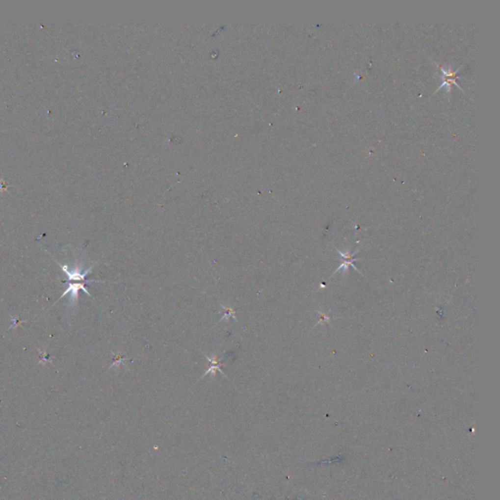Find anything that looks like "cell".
Returning <instances> with one entry per match:
<instances>
[{
	"mask_svg": "<svg viewBox=\"0 0 500 500\" xmlns=\"http://www.w3.org/2000/svg\"><path fill=\"white\" fill-rule=\"evenodd\" d=\"M205 358H206V360L210 363V368H209L205 371V373L203 374V376H202V377H204V376H206V375H209V374H213V375H214V374L216 373V371H220L223 375H225V374H224V372H223V370L221 369V367L223 366V364L221 363V361H218V360L216 359V357L210 358V357L205 356Z\"/></svg>",
	"mask_w": 500,
	"mask_h": 500,
	"instance_id": "7a4b0ae2",
	"label": "cell"
},
{
	"mask_svg": "<svg viewBox=\"0 0 500 500\" xmlns=\"http://www.w3.org/2000/svg\"><path fill=\"white\" fill-rule=\"evenodd\" d=\"M50 254V253H49ZM50 256L53 258V260L60 266V268L62 269V271L64 273H66V275L68 276V282L69 283H72V282H80V283H84V284H91V283H100V281H96V280H87L86 277L87 275L91 272L92 268L94 267V265H92L86 272L84 273H81L80 269L79 268H76L75 270H70V268L67 266V265H62L60 262H58L53 256L52 254H50Z\"/></svg>",
	"mask_w": 500,
	"mask_h": 500,
	"instance_id": "6da1fadb",
	"label": "cell"
}]
</instances>
